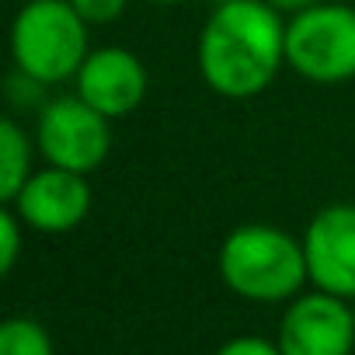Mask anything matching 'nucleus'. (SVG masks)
I'll return each mask as SVG.
<instances>
[{
	"instance_id": "nucleus-14",
	"label": "nucleus",
	"mask_w": 355,
	"mask_h": 355,
	"mask_svg": "<svg viewBox=\"0 0 355 355\" xmlns=\"http://www.w3.org/2000/svg\"><path fill=\"white\" fill-rule=\"evenodd\" d=\"M213 355H282L275 341L268 338H258V334H241V338H230L223 341Z\"/></svg>"
},
{
	"instance_id": "nucleus-12",
	"label": "nucleus",
	"mask_w": 355,
	"mask_h": 355,
	"mask_svg": "<svg viewBox=\"0 0 355 355\" xmlns=\"http://www.w3.org/2000/svg\"><path fill=\"white\" fill-rule=\"evenodd\" d=\"M21 230H28V227L21 223V216H18L11 206L0 209V272H4V275H11L15 265H18V254H21Z\"/></svg>"
},
{
	"instance_id": "nucleus-9",
	"label": "nucleus",
	"mask_w": 355,
	"mask_h": 355,
	"mask_svg": "<svg viewBox=\"0 0 355 355\" xmlns=\"http://www.w3.org/2000/svg\"><path fill=\"white\" fill-rule=\"evenodd\" d=\"M146 84H150L146 80V67L139 63L136 53H129L122 46L91 49L87 60H84V67L73 77L77 94L87 105H94L101 115H108L112 122L132 115L143 105Z\"/></svg>"
},
{
	"instance_id": "nucleus-10",
	"label": "nucleus",
	"mask_w": 355,
	"mask_h": 355,
	"mask_svg": "<svg viewBox=\"0 0 355 355\" xmlns=\"http://www.w3.org/2000/svg\"><path fill=\"white\" fill-rule=\"evenodd\" d=\"M28 178H32V139L15 119H4L0 122V199L11 202Z\"/></svg>"
},
{
	"instance_id": "nucleus-1",
	"label": "nucleus",
	"mask_w": 355,
	"mask_h": 355,
	"mask_svg": "<svg viewBox=\"0 0 355 355\" xmlns=\"http://www.w3.org/2000/svg\"><path fill=\"white\" fill-rule=\"evenodd\" d=\"M196 63L213 94L258 98L286 67L282 15L265 0H223L199 32Z\"/></svg>"
},
{
	"instance_id": "nucleus-5",
	"label": "nucleus",
	"mask_w": 355,
	"mask_h": 355,
	"mask_svg": "<svg viewBox=\"0 0 355 355\" xmlns=\"http://www.w3.org/2000/svg\"><path fill=\"white\" fill-rule=\"evenodd\" d=\"M35 143L46 164L94 174L112 153V119L87 105L77 91L42 105L35 122Z\"/></svg>"
},
{
	"instance_id": "nucleus-16",
	"label": "nucleus",
	"mask_w": 355,
	"mask_h": 355,
	"mask_svg": "<svg viewBox=\"0 0 355 355\" xmlns=\"http://www.w3.org/2000/svg\"><path fill=\"white\" fill-rule=\"evenodd\" d=\"M146 4H160V8H174V4H185V0H146Z\"/></svg>"
},
{
	"instance_id": "nucleus-15",
	"label": "nucleus",
	"mask_w": 355,
	"mask_h": 355,
	"mask_svg": "<svg viewBox=\"0 0 355 355\" xmlns=\"http://www.w3.org/2000/svg\"><path fill=\"white\" fill-rule=\"evenodd\" d=\"M265 4H272L279 15H300V11H306V8L320 4V0H265Z\"/></svg>"
},
{
	"instance_id": "nucleus-8",
	"label": "nucleus",
	"mask_w": 355,
	"mask_h": 355,
	"mask_svg": "<svg viewBox=\"0 0 355 355\" xmlns=\"http://www.w3.org/2000/svg\"><path fill=\"white\" fill-rule=\"evenodd\" d=\"M306 272L313 289L355 300V206L334 202L324 206L303 234Z\"/></svg>"
},
{
	"instance_id": "nucleus-17",
	"label": "nucleus",
	"mask_w": 355,
	"mask_h": 355,
	"mask_svg": "<svg viewBox=\"0 0 355 355\" xmlns=\"http://www.w3.org/2000/svg\"><path fill=\"white\" fill-rule=\"evenodd\" d=\"M352 310H355V300H352Z\"/></svg>"
},
{
	"instance_id": "nucleus-11",
	"label": "nucleus",
	"mask_w": 355,
	"mask_h": 355,
	"mask_svg": "<svg viewBox=\"0 0 355 355\" xmlns=\"http://www.w3.org/2000/svg\"><path fill=\"white\" fill-rule=\"evenodd\" d=\"M0 355H56V348L39 320L11 317L0 324Z\"/></svg>"
},
{
	"instance_id": "nucleus-13",
	"label": "nucleus",
	"mask_w": 355,
	"mask_h": 355,
	"mask_svg": "<svg viewBox=\"0 0 355 355\" xmlns=\"http://www.w3.org/2000/svg\"><path fill=\"white\" fill-rule=\"evenodd\" d=\"M70 4L87 25H112L115 18H122L129 0H70Z\"/></svg>"
},
{
	"instance_id": "nucleus-4",
	"label": "nucleus",
	"mask_w": 355,
	"mask_h": 355,
	"mask_svg": "<svg viewBox=\"0 0 355 355\" xmlns=\"http://www.w3.org/2000/svg\"><path fill=\"white\" fill-rule=\"evenodd\" d=\"M286 67L310 84L355 80V4H320L289 15Z\"/></svg>"
},
{
	"instance_id": "nucleus-6",
	"label": "nucleus",
	"mask_w": 355,
	"mask_h": 355,
	"mask_svg": "<svg viewBox=\"0 0 355 355\" xmlns=\"http://www.w3.org/2000/svg\"><path fill=\"white\" fill-rule=\"evenodd\" d=\"M282 355H352L355 348V310L352 300L313 289L289 300L279 338Z\"/></svg>"
},
{
	"instance_id": "nucleus-2",
	"label": "nucleus",
	"mask_w": 355,
	"mask_h": 355,
	"mask_svg": "<svg viewBox=\"0 0 355 355\" xmlns=\"http://www.w3.org/2000/svg\"><path fill=\"white\" fill-rule=\"evenodd\" d=\"M220 279L251 303H289L310 282L303 241L272 223H241L220 244Z\"/></svg>"
},
{
	"instance_id": "nucleus-7",
	"label": "nucleus",
	"mask_w": 355,
	"mask_h": 355,
	"mask_svg": "<svg viewBox=\"0 0 355 355\" xmlns=\"http://www.w3.org/2000/svg\"><path fill=\"white\" fill-rule=\"evenodd\" d=\"M4 206H11L35 234H70L91 213V185L80 171L46 164L42 171H32L21 192Z\"/></svg>"
},
{
	"instance_id": "nucleus-3",
	"label": "nucleus",
	"mask_w": 355,
	"mask_h": 355,
	"mask_svg": "<svg viewBox=\"0 0 355 355\" xmlns=\"http://www.w3.org/2000/svg\"><path fill=\"white\" fill-rule=\"evenodd\" d=\"M87 53V21L70 0H28L11 21V56L25 80L42 87L73 80Z\"/></svg>"
}]
</instances>
